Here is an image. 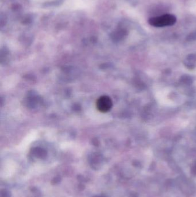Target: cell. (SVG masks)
Returning <instances> with one entry per match:
<instances>
[{"mask_svg":"<svg viewBox=\"0 0 196 197\" xmlns=\"http://www.w3.org/2000/svg\"><path fill=\"white\" fill-rule=\"evenodd\" d=\"M176 21V17L174 15L166 14L151 18L149 20V24L156 27H163L174 25Z\"/></svg>","mask_w":196,"mask_h":197,"instance_id":"cell-1","label":"cell"},{"mask_svg":"<svg viewBox=\"0 0 196 197\" xmlns=\"http://www.w3.org/2000/svg\"><path fill=\"white\" fill-rule=\"evenodd\" d=\"M96 106L100 111L102 113H106L111 108L112 106V102L109 97L107 96H103L97 100Z\"/></svg>","mask_w":196,"mask_h":197,"instance_id":"cell-2","label":"cell"}]
</instances>
